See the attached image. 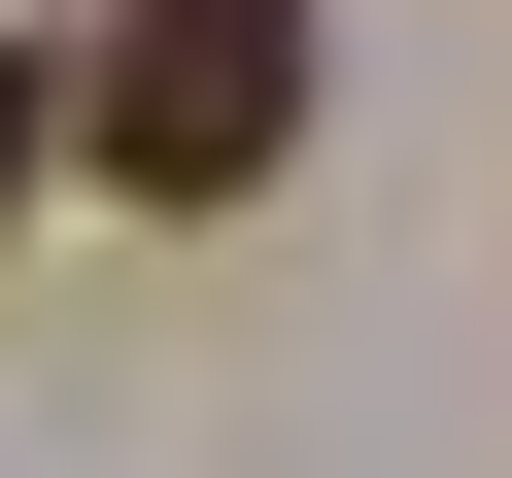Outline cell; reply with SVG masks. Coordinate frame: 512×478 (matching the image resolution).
Returning a JSON list of instances; mask_svg holds the SVG:
<instances>
[{
	"mask_svg": "<svg viewBox=\"0 0 512 478\" xmlns=\"http://www.w3.org/2000/svg\"><path fill=\"white\" fill-rule=\"evenodd\" d=\"M35 137H69V103H35V69H0V205H35Z\"/></svg>",
	"mask_w": 512,
	"mask_h": 478,
	"instance_id": "7a4b0ae2",
	"label": "cell"
},
{
	"mask_svg": "<svg viewBox=\"0 0 512 478\" xmlns=\"http://www.w3.org/2000/svg\"><path fill=\"white\" fill-rule=\"evenodd\" d=\"M69 137L137 171V205H239L308 137V0H103V69H69Z\"/></svg>",
	"mask_w": 512,
	"mask_h": 478,
	"instance_id": "6da1fadb",
	"label": "cell"
}]
</instances>
